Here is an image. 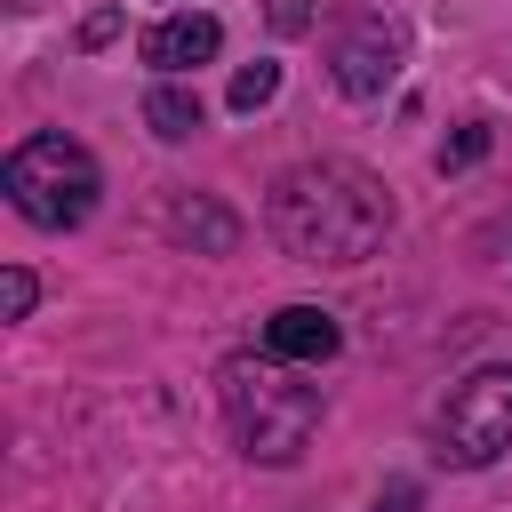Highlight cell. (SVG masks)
I'll return each instance as SVG.
<instances>
[{"mask_svg":"<svg viewBox=\"0 0 512 512\" xmlns=\"http://www.w3.org/2000/svg\"><path fill=\"white\" fill-rule=\"evenodd\" d=\"M344 344V328H336V312H320V304H280L272 320H264V352L272 360H328Z\"/></svg>","mask_w":512,"mask_h":512,"instance_id":"obj_7","label":"cell"},{"mask_svg":"<svg viewBox=\"0 0 512 512\" xmlns=\"http://www.w3.org/2000/svg\"><path fill=\"white\" fill-rule=\"evenodd\" d=\"M384 224H392V192L360 160H304L272 184V240L296 264H360L376 256Z\"/></svg>","mask_w":512,"mask_h":512,"instance_id":"obj_1","label":"cell"},{"mask_svg":"<svg viewBox=\"0 0 512 512\" xmlns=\"http://www.w3.org/2000/svg\"><path fill=\"white\" fill-rule=\"evenodd\" d=\"M400 56H408V32L392 16H360L344 40H336V88L344 96H384L400 80Z\"/></svg>","mask_w":512,"mask_h":512,"instance_id":"obj_5","label":"cell"},{"mask_svg":"<svg viewBox=\"0 0 512 512\" xmlns=\"http://www.w3.org/2000/svg\"><path fill=\"white\" fill-rule=\"evenodd\" d=\"M0 184H8L16 216H32L40 232L88 224V208H96V192H104L88 144H72V136H24V144L8 152V168H0Z\"/></svg>","mask_w":512,"mask_h":512,"instance_id":"obj_3","label":"cell"},{"mask_svg":"<svg viewBox=\"0 0 512 512\" xmlns=\"http://www.w3.org/2000/svg\"><path fill=\"white\" fill-rule=\"evenodd\" d=\"M160 232H168V240H192V248H208V256H224V248L240 240V224H232L216 200H168V208H160Z\"/></svg>","mask_w":512,"mask_h":512,"instance_id":"obj_8","label":"cell"},{"mask_svg":"<svg viewBox=\"0 0 512 512\" xmlns=\"http://www.w3.org/2000/svg\"><path fill=\"white\" fill-rule=\"evenodd\" d=\"M224 416H232V440L248 456L288 464L320 432V384H296L280 360H232L224 368Z\"/></svg>","mask_w":512,"mask_h":512,"instance_id":"obj_2","label":"cell"},{"mask_svg":"<svg viewBox=\"0 0 512 512\" xmlns=\"http://www.w3.org/2000/svg\"><path fill=\"white\" fill-rule=\"evenodd\" d=\"M272 24H280V32H304V24H312V0H272Z\"/></svg>","mask_w":512,"mask_h":512,"instance_id":"obj_13","label":"cell"},{"mask_svg":"<svg viewBox=\"0 0 512 512\" xmlns=\"http://www.w3.org/2000/svg\"><path fill=\"white\" fill-rule=\"evenodd\" d=\"M272 96H280V64H240L232 72V112H256Z\"/></svg>","mask_w":512,"mask_h":512,"instance_id":"obj_10","label":"cell"},{"mask_svg":"<svg viewBox=\"0 0 512 512\" xmlns=\"http://www.w3.org/2000/svg\"><path fill=\"white\" fill-rule=\"evenodd\" d=\"M32 296H40V288H32V272H24V264H8V272H0V312H8V320H24V312H32Z\"/></svg>","mask_w":512,"mask_h":512,"instance_id":"obj_11","label":"cell"},{"mask_svg":"<svg viewBox=\"0 0 512 512\" xmlns=\"http://www.w3.org/2000/svg\"><path fill=\"white\" fill-rule=\"evenodd\" d=\"M512 448V368H472L440 408V456L480 472Z\"/></svg>","mask_w":512,"mask_h":512,"instance_id":"obj_4","label":"cell"},{"mask_svg":"<svg viewBox=\"0 0 512 512\" xmlns=\"http://www.w3.org/2000/svg\"><path fill=\"white\" fill-rule=\"evenodd\" d=\"M480 152H488V128H456V136L440 144V168H472Z\"/></svg>","mask_w":512,"mask_h":512,"instance_id":"obj_12","label":"cell"},{"mask_svg":"<svg viewBox=\"0 0 512 512\" xmlns=\"http://www.w3.org/2000/svg\"><path fill=\"white\" fill-rule=\"evenodd\" d=\"M144 120H152V136H168V144H176V136H192V128H200V96H192L184 80H160V88L144 96Z\"/></svg>","mask_w":512,"mask_h":512,"instance_id":"obj_9","label":"cell"},{"mask_svg":"<svg viewBox=\"0 0 512 512\" xmlns=\"http://www.w3.org/2000/svg\"><path fill=\"white\" fill-rule=\"evenodd\" d=\"M216 48H224V24H216V16H200V8H192V16H160V24L144 32V64H152V72H168V80H176V72H192V64H208Z\"/></svg>","mask_w":512,"mask_h":512,"instance_id":"obj_6","label":"cell"}]
</instances>
